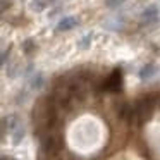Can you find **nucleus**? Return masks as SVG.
<instances>
[{
  "label": "nucleus",
  "mask_w": 160,
  "mask_h": 160,
  "mask_svg": "<svg viewBox=\"0 0 160 160\" xmlns=\"http://www.w3.org/2000/svg\"><path fill=\"white\" fill-rule=\"evenodd\" d=\"M52 160H62V158H60V157H57V155H55V157H53Z\"/></svg>",
  "instance_id": "obj_12"
},
{
  "label": "nucleus",
  "mask_w": 160,
  "mask_h": 160,
  "mask_svg": "<svg viewBox=\"0 0 160 160\" xmlns=\"http://www.w3.org/2000/svg\"><path fill=\"white\" fill-rule=\"evenodd\" d=\"M155 71H157V67L153 66V64H146V66L141 67V71H139V78H141V79H150V78L155 74Z\"/></svg>",
  "instance_id": "obj_6"
},
{
  "label": "nucleus",
  "mask_w": 160,
  "mask_h": 160,
  "mask_svg": "<svg viewBox=\"0 0 160 160\" xmlns=\"http://www.w3.org/2000/svg\"><path fill=\"white\" fill-rule=\"evenodd\" d=\"M126 0H105V5H107V7H119V5L121 4H124Z\"/></svg>",
  "instance_id": "obj_11"
},
{
  "label": "nucleus",
  "mask_w": 160,
  "mask_h": 160,
  "mask_svg": "<svg viewBox=\"0 0 160 160\" xmlns=\"http://www.w3.org/2000/svg\"><path fill=\"white\" fill-rule=\"evenodd\" d=\"M22 48H24V52H26V53H31L33 50H35V43H33L31 40H26L24 45H22Z\"/></svg>",
  "instance_id": "obj_10"
},
{
  "label": "nucleus",
  "mask_w": 160,
  "mask_h": 160,
  "mask_svg": "<svg viewBox=\"0 0 160 160\" xmlns=\"http://www.w3.org/2000/svg\"><path fill=\"white\" fill-rule=\"evenodd\" d=\"M62 150V138L59 134L47 132L42 136V152L48 157H55Z\"/></svg>",
  "instance_id": "obj_1"
},
{
  "label": "nucleus",
  "mask_w": 160,
  "mask_h": 160,
  "mask_svg": "<svg viewBox=\"0 0 160 160\" xmlns=\"http://www.w3.org/2000/svg\"><path fill=\"white\" fill-rule=\"evenodd\" d=\"M42 84H43V78L40 76V74H38V76H35V78H33L31 86L35 88V90H40V88H42Z\"/></svg>",
  "instance_id": "obj_9"
},
{
  "label": "nucleus",
  "mask_w": 160,
  "mask_h": 160,
  "mask_svg": "<svg viewBox=\"0 0 160 160\" xmlns=\"http://www.w3.org/2000/svg\"><path fill=\"white\" fill-rule=\"evenodd\" d=\"M47 2H55V0H47Z\"/></svg>",
  "instance_id": "obj_13"
},
{
  "label": "nucleus",
  "mask_w": 160,
  "mask_h": 160,
  "mask_svg": "<svg viewBox=\"0 0 160 160\" xmlns=\"http://www.w3.org/2000/svg\"><path fill=\"white\" fill-rule=\"evenodd\" d=\"M74 26H78V19L69 16V18H64V19L59 21V24H57V31H71Z\"/></svg>",
  "instance_id": "obj_3"
},
{
  "label": "nucleus",
  "mask_w": 160,
  "mask_h": 160,
  "mask_svg": "<svg viewBox=\"0 0 160 160\" xmlns=\"http://www.w3.org/2000/svg\"><path fill=\"white\" fill-rule=\"evenodd\" d=\"M141 18H143V21H146V22L155 21V19L158 18V7H157V5H150L148 9H145V11H143Z\"/></svg>",
  "instance_id": "obj_4"
},
{
  "label": "nucleus",
  "mask_w": 160,
  "mask_h": 160,
  "mask_svg": "<svg viewBox=\"0 0 160 160\" xmlns=\"http://www.w3.org/2000/svg\"><path fill=\"white\" fill-rule=\"evenodd\" d=\"M122 84V72L119 69H114L107 81H103V90L107 91H119Z\"/></svg>",
  "instance_id": "obj_2"
},
{
  "label": "nucleus",
  "mask_w": 160,
  "mask_h": 160,
  "mask_svg": "<svg viewBox=\"0 0 160 160\" xmlns=\"http://www.w3.org/2000/svg\"><path fill=\"white\" fill-rule=\"evenodd\" d=\"M45 5H47V0H33L31 4H29V9L35 12H42L45 9Z\"/></svg>",
  "instance_id": "obj_8"
},
{
  "label": "nucleus",
  "mask_w": 160,
  "mask_h": 160,
  "mask_svg": "<svg viewBox=\"0 0 160 160\" xmlns=\"http://www.w3.org/2000/svg\"><path fill=\"white\" fill-rule=\"evenodd\" d=\"M93 33H86L84 36H81L79 40H78V48H81V50H84V48H88V47L91 45V42H93Z\"/></svg>",
  "instance_id": "obj_7"
},
{
  "label": "nucleus",
  "mask_w": 160,
  "mask_h": 160,
  "mask_svg": "<svg viewBox=\"0 0 160 160\" xmlns=\"http://www.w3.org/2000/svg\"><path fill=\"white\" fill-rule=\"evenodd\" d=\"M22 138H24V128H22L21 124H18L12 129V143H14V145H19Z\"/></svg>",
  "instance_id": "obj_5"
}]
</instances>
